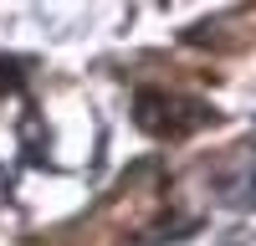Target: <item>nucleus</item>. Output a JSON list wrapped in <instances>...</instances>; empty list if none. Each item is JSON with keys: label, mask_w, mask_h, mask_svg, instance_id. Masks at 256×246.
<instances>
[{"label": "nucleus", "mask_w": 256, "mask_h": 246, "mask_svg": "<svg viewBox=\"0 0 256 246\" xmlns=\"http://www.w3.org/2000/svg\"><path fill=\"white\" fill-rule=\"evenodd\" d=\"M134 118L144 134H190L200 118H210V108L195 98H180V92H144L134 102Z\"/></svg>", "instance_id": "f257e3e1"}, {"label": "nucleus", "mask_w": 256, "mask_h": 246, "mask_svg": "<svg viewBox=\"0 0 256 246\" xmlns=\"http://www.w3.org/2000/svg\"><path fill=\"white\" fill-rule=\"evenodd\" d=\"M16 82H20V67L16 62H0V92H10Z\"/></svg>", "instance_id": "f03ea898"}]
</instances>
